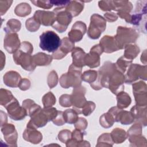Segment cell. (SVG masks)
<instances>
[{"mask_svg": "<svg viewBox=\"0 0 147 147\" xmlns=\"http://www.w3.org/2000/svg\"><path fill=\"white\" fill-rule=\"evenodd\" d=\"M19 49L31 54L33 52V48L31 43L28 41H23L19 48Z\"/></svg>", "mask_w": 147, "mask_h": 147, "instance_id": "cell-55", "label": "cell"}, {"mask_svg": "<svg viewBox=\"0 0 147 147\" xmlns=\"http://www.w3.org/2000/svg\"><path fill=\"white\" fill-rule=\"evenodd\" d=\"M146 4L147 1H138L137 2L134 12L131 17L130 24L139 28V29L146 32Z\"/></svg>", "mask_w": 147, "mask_h": 147, "instance_id": "cell-4", "label": "cell"}, {"mask_svg": "<svg viewBox=\"0 0 147 147\" xmlns=\"http://www.w3.org/2000/svg\"><path fill=\"white\" fill-rule=\"evenodd\" d=\"M127 136L131 146H146V140L142 135V125L138 123L134 124L128 130Z\"/></svg>", "mask_w": 147, "mask_h": 147, "instance_id": "cell-9", "label": "cell"}, {"mask_svg": "<svg viewBox=\"0 0 147 147\" xmlns=\"http://www.w3.org/2000/svg\"><path fill=\"white\" fill-rule=\"evenodd\" d=\"M109 112L113 115L115 122H119L122 125H129L134 121L133 114L130 111L123 110L117 106L109 109Z\"/></svg>", "mask_w": 147, "mask_h": 147, "instance_id": "cell-16", "label": "cell"}, {"mask_svg": "<svg viewBox=\"0 0 147 147\" xmlns=\"http://www.w3.org/2000/svg\"><path fill=\"white\" fill-rule=\"evenodd\" d=\"M140 48L137 45L128 44L125 47L123 57L126 59L133 60L140 53Z\"/></svg>", "mask_w": 147, "mask_h": 147, "instance_id": "cell-33", "label": "cell"}, {"mask_svg": "<svg viewBox=\"0 0 147 147\" xmlns=\"http://www.w3.org/2000/svg\"><path fill=\"white\" fill-rule=\"evenodd\" d=\"M98 77V72L95 70H87L82 75V79L90 84L94 83Z\"/></svg>", "mask_w": 147, "mask_h": 147, "instance_id": "cell-42", "label": "cell"}, {"mask_svg": "<svg viewBox=\"0 0 147 147\" xmlns=\"http://www.w3.org/2000/svg\"><path fill=\"white\" fill-rule=\"evenodd\" d=\"M33 17L38 21L40 24L44 26H52L55 21V14L53 11L37 10L33 16Z\"/></svg>", "mask_w": 147, "mask_h": 147, "instance_id": "cell-22", "label": "cell"}, {"mask_svg": "<svg viewBox=\"0 0 147 147\" xmlns=\"http://www.w3.org/2000/svg\"><path fill=\"white\" fill-rule=\"evenodd\" d=\"M125 76V83L126 84L133 83L140 79L146 80L147 78L146 66L131 64L128 67V70Z\"/></svg>", "mask_w": 147, "mask_h": 147, "instance_id": "cell-8", "label": "cell"}, {"mask_svg": "<svg viewBox=\"0 0 147 147\" xmlns=\"http://www.w3.org/2000/svg\"><path fill=\"white\" fill-rule=\"evenodd\" d=\"M30 118L31 119L28 123L27 126H32L36 129L44 126L47 122H49L46 114L41 108L34 112L30 116Z\"/></svg>", "mask_w": 147, "mask_h": 147, "instance_id": "cell-21", "label": "cell"}, {"mask_svg": "<svg viewBox=\"0 0 147 147\" xmlns=\"http://www.w3.org/2000/svg\"><path fill=\"white\" fill-rule=\"evenodd\" d=\"M31 2L35 6L43 9H49L53 6L51 1H31Z\"/></svg>", "mask_w": 147, "mask_h": 147, "instance_id": "cell-52", "label": "cell"}, {"mask_svg": "<svg viewBox=\"0 0 147 147\" xmlns=\"http://www.w3.org/2000/svg\"><path fill=\"white\" fill-rule=\"evenodd\" d=\"M87 31L86 25L82 21H76L72 26L71 30L68 33V35L69 38L72 41L78 42L80 41L83 35Z\"/></svg>", "mask_w": 147, "mask_h": 147, "instance_id": "cell-20", "label": "cell"}, {"mask_svg": "<svg viewBox=\"0 0 147 147\" xmlns=\"http://www.w3.org/2000/svg\"><path fill=\"white\" fill-rule=\"evenodd\" d=\"M40 47L43 51L48 52L56 51L61 45V40L59 36L53 31H47L40 36Z\"/></svg>", "mask_w": 147, "mask_h": 147, "instance_id": "cell-3", "label": "cell"}, {"mask_svg": "<svg viewBox=\"0 0 147 147\" xmlns=\"http://www.w3.org/2000/svg\"><path fill=\"white\" fill-rule=\"evenodd\" d=\"M99 8L103 11L114 10L115 6L114 1H100L98 2Z\"/></svg>", "mask_w": 147, "mask_h": 147, "instance_id": "cell-47", "label": "cell"}, {"mask_svg": "<svg viewBox=\"0 0 147 147\" xmlns=\"http://www.w3.org/2000/svg\"><path fill=\"white\" fill-rule=\"evenodd\" d=\"M114 143L121 144L124 142L127 138V133L121 128H115L110 133Z\"/></svg>", "mask_w": 147, "mask_h": 147, "instance_id": "cell-32", "label": "cell"}, {"mask_svg": "<svg viewBox=\"0 0 147 147\" xmlns=\"http://www.w3.org/2000/svg\"><path fill=\"white\" fill-rule=\"evenodd\" d=\"M5 108L10 118L15 121L22 120L28 115L25 109L22 106H20L16 98Z\"/></svg>", "mask_w": 147, "mask_h": 147, "instance_id": "cell-13", "label": "cell"}, {"mask_svg": "<svg viewBox=\"0 0 147 147\" xmlns=\"http://www.w3.org/2000/svg\"><path fill=\"white\" fill-rule=\"evenodd\" d=\"M42 110L46 114L49 121H52L56 117L58 113L56 108L52 107L49 108H44Z\"/></svg>", "mask_w": 147, "mask_h": 147, "instance_id": "cell-49", "label": "cell"}, {"mask_svg": "<svg viewBox=\"0 0 147 147\" xmlns=\"http://www.w3.org/2000/svg\"><path fill=\"white\" fill-rule=\"evenodd\" d=\"M59 103L62 107H68L72 106L71 96L68 94H63L59 98Z\"/></svg>", "mask_w": 147, "mask_h": 147, "instance_id": "cell-51", "label": "cell"}, {"mask_svg": "<svg viewBox=\"0 0 147 147\" xmlns=\"http://www.w3.org/2000/svg\"><path fill=\"white\" fill-rule=\"evenodd\" d=\"M132 60L127 59L123 56L117 60L115 63V66L118 71L124 74L127 68L130 66Z\"/></svg>", "mask_w": 147, "mask_h": 147, "instance_id": "cell-41", "label": "cell"}, {"mask_svg": "<svg viewBox=\"0 0 147 147\" xmlns=\"http://www.w3.org/2000/svg\"><path fill=\"white\" fill-rule=\"evenodd\" d=\"M1 69L2 70L3 68V66L5 65V56L4 55L3 53L2 52V51H1Z\"/></svg>", "mask_w": 147, "mask_h": 147, "instance_id": "cell-60", "label": "cell"}, {"mask_svg": "<svg viewBox=\"0 0 147 147\" xmlns=\"http://www.w3.org/2000/svg\"><path fill=\"white\" fill-rule=\"evenodd\" d=\"M53 12L55 14V21L52 27L60 33L65 31L72 21V16L65 7H56Z\"/></svg>", "mask_w": 147, "mask_h": 147, "instance_id": "cell-5", "label": "cell"}, {"mask_svg": "<svg viewBox=\"0 0 147 147\" xmlns=\"http://www.w3.org/2000/svg\"><path fill=\"white\" fill-rule=\"evenodd\" d=\"M114 122L115 121L113 115L109 111L102 115L99 119L100 125L105 128H109L111 127Z\"/></svg>", "mask_w": 147, "mask_h": 147, "instance_id": "cell-39", "label": "cell"}, {"mask_svg": "<svg viewBox=\"0 0 147 147\" xmlns=\"http://www.w3.org/2000/svg\"><path fill=\"white\" fill-rule=\"evenodd\" d=\"M22 107L25 109L28 115L30 117L37 110L41 109L39 105L36 104L33 100L30 99H25L23 101Z\"/></svg>", "mask_w": 147, "mask_h": 147, "instance_id": "cell-35", "label": "cell"}, {"mask_svg": "<svg viewBox=\"0 0 147 147\" xmlns=\"http://www.w3.org/2000/svg\"><path fill=\"white\" fill-rule=\"evenodd\" d=\"M86 90L84 87L80 86L74 88L71 96V101L73 109L75 110L79 114H81V109L87 102L84 96Z\"/></svg>", "mask_w": 147, "mask_h": 147, "instance_id": "cell-11", "label": "cell"}, {"mask_svg": "<svg viewBox=\"0 0 147 147\" xmlns=\"http://www.w3.org/2000/svg\"><path fill=\"white\" fill-rule=\"evenodd\" d=\"M96 105L92 101H87L85 105L81 109V114L85 116L90 115L95 110Z\"/></svg>", "mask_w": 147, "mask_h": 147, "instance_id": "cell-45", "label": "cell"}, {"mask_svg": "<svg viewBox=\"0 0 147 147\" xmlns=\"http://www.w3.org/2000/svg\"><path fill=\"white\" fill-rule=\"evenodd\" d=\"M99 45L102 48L103 52L110 53L117 51L118 49L114 36H105L100 41Z\"/></svg>", "mask_w": 147, "mask_h": 147, "instance_id": "cell-26", "label": "cell"}, {"mask_svg": "<svg viewBox=\"0 0 147 147\" xmlns=\"http://www.w3.org/2000/svg\"><path fill=\"white\" fill-rule=\"evenodd\" d=\"M42 101L44 108H49L56 103V98L53 93L49 92L43 96Z\"/></svg>", "mask_w": 147, "mask_h": 147, "instance_id": "cell-43", "label": "cell"}, {"mask_svg": "<svg viewBox=\"0 0 147 147\" xmlns=\"http://www.w3.org/2000/svg\"><path fill=\"white\" fill-rule=\"evenodd\" d=\"M75 43L69 37H64L61 41V45L59 49L54 52L52 55V58L55 59H61L65 57L67 53L74 49Z\"/></svg>", "mask_w": 147, "mask_h": 147, "instance_id": "cell-19", "label": "cell"}, {"mask_svg": "<svg viewBox=\"0 0 147 147\" xmlns=\"http://www.w3.org/2000/svg\"><path fill=\"white\" fill-rule=\"evenodd\" d=\"M23 138L25 140L32 144H37L40 143L42 139V134L36 128L32 126H26V129L23 133Z\"/></svg>", "mask_w": 147, "mask_h": 147, "instance_id": "cell-24", "label": "cell"}, {"mask_svg": "<svg viewBox=\"0 0 147 147\" xmlns=\"http://www.w3.org/2000/svg\"><path fill=\"white\" fill-rule=\"evenodd\" d=\"M103 52V50L99 44L94 45L85 56V65H87L91 68L98 67L100 65V55Z\"/></svg>", "mask_w": 147, "mask_h": 147, "instance_id": "cell-15", "label": "cell"}, {"mask_svg": "<svg viewBox=\"0 0 147 147\" xmlns=\"http://www.w3.org/2000/svg\"><path fill=\"white\" fill-rule=\"evenodd\" d=\"M52 56L42 52H39L33 56V60L37 66L48 65L52 61Z\"/></svg>", "mask_w": 147, "mask_h": 147, "instance_id": "cell-30", "label": "cell"}, {"mask_svg": "<svg viewBox=\"0 0 147 147\" xmlns=\"http://www.w3.org/2000/svg\"><path fill=\"white\" fill-rule=\"evenodd\" d=\"M1 131L3 133L4 139L7 145L10 146H17L18 138L17 132L15 126L11 123H5L1 126Z\"/></svg>", "mask_w": 147, "mask_h": 147, "instance_id": "cell-17", "label": "cell"}, {"mask_svg": "<svg viewBox=\"0 0 147 147\" xmlns=\"http://www.w3.org/2000/svg\"><path fill=\"white\" fill-rule=\"evenodd\" d=\"M82 68L77 67L72 64L69 66L68 72L63 74L60 78V84L63 88H73L81 86Z\"/></svg>", "mask_w": 147, "mask_h": 147, "instance_id": "cell-1", "label": "cell"}, {"mask_svg": "<svg viewBox=\"0 0 147 147\" xmlns=\"http://www.w3.org/2000/svg\"><path fill=\"white\" fill-rule=\"evenodd\" d=\"M21 80V77L20 75L14 71H8L3 76V82L5 84L12 88L18 87Z\"/></svg>", "mask_w": 147, "mask_h": 147, "instance_id": "cell-27", "label": "cell"}, {"mask_svg": "<svg viewBox=\"0 0 147 147\" xmlns=\"http://www.w3.org/2000/svg\"><path fill=\"white\" fill-rule=\"evenodd\" d=\"M113 144L114 141L111 134L106 133L102 134L99 137L96 146H112Z\"/></svg>", "mask_w": 147, "mask_h": 147, "instance_id": "cell-36", "label": "cell"}, {"mask_svg": "<svg viewBox=\"0 0 147 147\" xmlns=\"http://www.w3.org/2000/svg\"><path fill=\"white\" fill-rule=\"evenodd\" d=\"M136 123H138L142 126H145L146 121V106L142 107L137 105L134 106L130 110Z\"/></svg>", "mask_w": 147, "mask_h": 147, "instance_id": "cell-25", "label": "cell"}, {"mask_svg": "<svg viewBox=\"0 0 147 147\" xmlns=\"http://www.w3.org/2000/svg\"><path fill=\"white\" fill-rule=\"evenodd\" d=\"M106 27V21L98 14H94L91 17L90 24L87 30L88 36L92 39H97Z\"/></svg>", "mask_w": 147, "mask_h": 147, "instance_id": "cell-6", "label": "cell"}, {"mask_svg": "<svg viewBox=\"0 0 147 147\" xmlns=\"http://www.w3.org/2000/svg\"><path fill=\"white\" fill-rule=\"evenodd\" d=\"M141 61L142 63H143L144 64H146V50L144 51V53H142V56L141 57Z\"/></svg>", "mask_w": 147, "mask_h": 147, "instance_id": "cell-61", "label": "cell"}, {"mask_svg": "<svg viewBox=\"0 0 147 147\" xmlns=\"http://www.w3.org/2000/svg\"><path fill=\"white\" fill-rule=\"evenodd\" d=\"M7 121V118L6 113H4L3 111L1 110V126L6 123Z\"/></svg>", "mask_w": 147, "mask_h": 147, "instance_id": "cell-59", "label": "cell"}, {"mask_svg": "<svg viewBox=\"0 0 147 147\" xmlns=\"http://www.w3.org/2000/svg\"><path fill=\"white\" fill-rule=\"evenodd\" d=\"M86 53L81 48L75 47L72 51V64L75 66L82 68L85 65L84 59Z\"/></svg>", "mask_w": 147, "mask_h": 147, "instance_id": "cell-28", "label": "cell"}, {"mask_svg": "<svg viewBox=\"0 0 147 147\" xmlns=\"http://www.w3.org/2000/svg\"><path fill=\"white\" fill-rule=\"evenodd\" d=\"M125 80L124 74L116 68L108 76L106 88H109L114 94L117 95L124 90Z\"/></svg>", "mask_w": 147, "mask_h": 147, "instance_id": "cell-7", "label": "cell"}, {"mask_svg": "<svg viewBox=\"0 0 147 147\" xmlns=\"http://www.w3.org/2000/svg\"><path fill=\"white\" fill-rule=\"evenodd\" d=\"M31 12V7L27 3H21L18 5L14 10L15 14L20 17H25Z\"/></svg>", "mask_w": 147, "mask_h": 147, "instance_id": "cell-37", "label": "cell"}, {"mask_svg": "<svg viewBox=\"0 0 147 147\" xmlns=\"http://www.w3.org/2000/svg\"><path fill=\"white\" fill-rule=\"evenodd\" d=\"M105 19L106 21H107L109 22H114L115 21L118 19V16L117 14L113 13V12H109L106 13L104 14Z\"/></svg>", "mask_w": 147, "mask_h": 147, "instance_id": "cell-57", "label": "cell"}, {"mask_svg": "<svg viewBox=\"0 0 147 147\" xmlns=\"http://www.w3.org/2000/svg\"><path fill=\"white\" fill-rule=\"evenodd\" d=\"M114 10L117 11V16L127 22L130 23L131 15L130 13L133 9L131 3L128 1H114Z\"/></svg>", "mask_w": 147, "mask_h": 147, "instance_id": "cell-14", "label": "cell"}, {"mask_svg": "<svg viewBox=\"0 0 147 147\" xmlns=\"http://www.w3.org/2000/svg\"><path fill=\"white\" fill-rule=\"evenodd\" d=\"M87 125H88V123L87 120L85 118L82 117L79 118L77 121L75 123V129L81 130L82 131H84V130L87 127Z\"/></svg>", "mask_w": 147, "mask_h": 147, "instance_id": "cell-50", "label": "cell"}, {"mask_svg": "<svg viewBox=\"0 0 147 147\" xmlns=\"http://www.w3.org/2000/svg\"><path fill=\"white\" fill-rule=\"evenodd\" d=\"M86 132L75 129L72 133L71 138L66 143V146H90V143L83 140V136Z\"/></svg>", "mask_w": 147, "mask_h": 147, "instance_id": "cell-23", "label": "cell"}, {"mask_svg": "<svg viewBox=\"0 0 147 147\" xmlns=\"http://www.w3.org/2000/svg\"><path fill=\"white\" fill-rule=\"evenodd\" d=\"M133 91L136 105L146 107L147 105V88L144 82L139 81L133 84Z\"/></svg>", "mask_w": 147, "mask_h": 147, "instance_id": "cell-12", "label": "cell"}, {"mask_svg": "<svg viewBox=\"0 0 147 147\" xmlns=\"http://www.w3.org/2000/svg\"><path fill=\"white\" fill-rule=\"evenodd\" d=\"M13 59L16 64L21 65L25 70L33 71L36 68V65L33 61V56H31V54L19 49L13 53Z\"/></svg>", "mask_w": 147, "mask_h": 147, "instance_id": "cell-10", "label": "cell"}, {"mask_svg": "<svg viewBox=\"0 0 147 147\" xmlns=\"http://www.w3.org/2000/svg\"><path fill=\"white\" fill-rule=\"evenodd\" d=\"M72 137V133L70 130L65 129L61 130L58 134V139L63 143L66 144Z\"/></svg>", "mask_w": 147, "mask_h": 147, "instance_id": "cell-48", "label": "cell"}, {"mask_svg": "<svg viewBox=\"0 0 147 147\" xmlns=\"http://www.w3.org/2000/svg\"><path fill=\"white\" fill-rule=\"evenodd\" d=\"M138 36V33L133 28L118 26L114 38L118 49H122L126 45L136 42Z\"/></svg>", "mask_w": 147, "mask_h": 147, "instance_id": "cell-2", "label": "cell"}, {"mask_svg": "<svg viewBox=\"0 0 147 147\" xmlns=\"http://www.w3.org/2000/svg\"><path fill=\"white\" fill-rule=\"evenodd\" d=\"M117 107L121 109L127 107L131 103V101L129 94L123 91L117 94Z\"/></svg>", "mask_w": 147, "mask_h": 147, "instance_id": "cell-31", "label": "cell"}, {"mask_svg": "<svg viewBox=\"0 0 147 147\" xmlns=\"http://www.w3.org/2000/svg\"><path fill=\"white\" fill-rule=\"evenodd\" d=\"M51 3L53 5H56L57 6H58V7H66L70 2V1H56V0H54V1H51Z\"/></svg>", "mask_w": 147, "mask_h": 147, "instance_id": "cell-58", "label": "cell"}, {"mask_svg": "<svg viewBox=\"0 0 147 147\" xmlns=\"http://www.w3.org/2000/svg\"><path fill=\"white\" fill-rule=\"evenodd\" d=\"M30 82L28 79H26V78L21 79L18 85V87L21 90H22V91L27 90L30 88Z\"/></svg>", "mask_w": 147, "mask_h": 147, "instance_id": "cell-56", "label": "cell"}, {"mask_svg": "<svg viewBox=\"0 0 147 147\" xmlns=\"http://www.w3.org/2000/svg\"><path fill=\"white\" fill-rule=\"evenodd\" d=\"M13 1H0V13L3 16L10 7Z\"/></svg>", "mask_w": 147, "mask_h": 147, "instance_id": "cell-54", "label": "cell"}, {"mask_svg": "<svg viewBox=\"0 0 147 147\" xmlns=\"http://www.w3.org/2000/svg\"><path fill=\"white\" fill-rule=\"evenodd\" d=\"M20 41L17 33L7 32L4 38V48L9 53H14L20 47Z\"/></svg>", "mask_w": 147, "mask_h": 147, "instance_id": "cell-18", "label": "cell"}, {"mask_svg": "<svg viewBox=\"0 0 147 147\" xmlns=\"http://www.w3.org/2000/svg\"><path fill=\"white\" fill-rule=\"evenodd\" d=\"M52 121L55 125L57 126H61L65 124L66 122L64 118L63 112L61 111H58L57 115Z\"/></svg>", "mask_w": 147, "mask_h": 147, "instance_id": "cell-53", "label": "cell"}, {"mask_svg": "<svg viewBox=\"0 0 147 147\" xmlns=\"http://www.w3.org/2000/svg\"><path fill=\"white\" fill-rule=\"evenodd\" d=\"M21 26V22L19 20L16 19H10L6 24V26L4 28V30L7 32H14L16 33L18 32Z\"/></svg>", "mask_w": 147, "mask_h": 147, "instance_id": "cell-40", "label": "cell"}, {"mask_svg": "<svg viewBox=\"0 0 147 147\" xmlns=\"http://www.w3.org/2000/svg\"><path fill=\"white\" fill-rule=\"evenodd\" d=\"M84 8V3L83 1H72L65 7V9L68 11L71 16L76 17L78 16Z\"/></svg>", "mask_w": 147, "mask_h": 147, "instance_id": "cell-29", "label": "cell"}, {"mask_svg": "<svg viewBox=\"0 0 147 147\" xmlns=\"http://www.w3.org/2000/svg\"><path fill=\"white\" fill-rule=\"evenodd\" d=\"M78 113L73 109H67L63 112L64 118L66 123L69 124L75 123L78 119Z\"/></svg>", "mask_w": 147, "mask_h": 147, "instance_id": "cell-38", "label": "cell"}, {"mask_svg": "<svg viewBox=\"0 0 147 147\" xmlns=\"http://www.w3.org/2000/svg\"><path fill=\"white\" fill-rule=\"evenodd\" d=\"M40 22L37 21L33 17L29 18L28 20L26 21L25 25L27 30L31 32H34L37 31L40 26Z\"/></svg>", "mask_w": 147, "mask_h": 147, "instance_id": "cell-44", "label": "cell"}, {"mask_svg": "<svg viewBox=\"0 0 147 147\" xmlns=\"http://www.w3.org/2000/svg\"><path fill=\"white\" fill-rule=\"evenodd\" d=\"M15 98L11 92L6 89L1 88L0 90V104L5 107L7 106Z\"/></svg>", "mask_w": 147, "mask_h": 147, "instance_id": "cell-34", "label": "cell"}, {"mask_svg": "<svg viewBox=\"0 0 147 147\" xmlns=\"http://www.w3.org/2000/svg\"><path fill=\"white\" fill-rule=\"evenodd\" d=\"M58 82V76L56 72L54 70L52 71L48 75L47 78L48 85L50 88L55 87Z\"/></svg>", "mask_w": 147, "mask_h": 147, "instance_id": "cell-46", "label": "cell"}]
</instances>
